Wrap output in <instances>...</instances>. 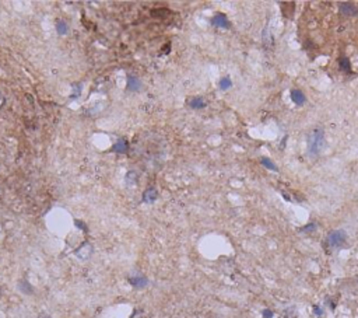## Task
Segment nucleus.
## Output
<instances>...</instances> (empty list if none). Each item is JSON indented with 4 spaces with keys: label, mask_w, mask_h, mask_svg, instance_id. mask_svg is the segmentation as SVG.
<instances>
[{
    "label": "nucleus",
    "mask_w": 358,
    "mask_h": 318,
    "mask_svg": "<svg viewBox=\"0 0 358 318\" xmlns=\"http://www.w3.org/2000/svg\"><path fill=\"white\" fill-rule=\"evenodd\" d=\"M325 147V133L320 129H315L308 135V153L311 157L320 154L322 149Z\"/></svg>",
    "instance_id": "obj_1"
},
{
    "label": "nucleus",
    "mask_w": 358,
    "mask_h": 318,
    "mask_svg": "<svg viewBox=\"0 0 358 318\" xmlns=\"http://www.w3.org/2000/svg\"><path fill=\"white\" fill-rule=\"evenodd\" d=\"M346 240H347V234L343 230H334L327 236L326 244L330 248H339V247H341L346 242Z\"/></svg>",
    "instance_id": "obj_2"
},
{
    "label": "nucleus",
    "mask_w": 358,
    "mask_h": 318,
    "mask_svg": "<svg viewBox=\"0 0 358 318\" xmlns=\"http://www.w3.org/2000/svg\"><path fill=\"white\" fill-rule=\"evenodd\" d=\"M211 24L214 27H218V28H228L230 27V23H228V18L225 17L224 14H217L213 17L211 20Z\"/></svg>",
    "instance_id": "obj_3"
},
{
    "label": "nucleus",
    "mask_w": 358,
    "mask_h": 318,
    "mask_svg": "<svg viewBox=\"0 0 358 318\" xmlns=\"http://www.w3.org/2000/svg\"><path fill=\"white\" fill-rule=\"evenodd\" d=\"M141 88V82L137 76L129 74L128 76V90L129 91H139Z\"/></svg>",
    "instance_id": "obj_4"
},
{
    "label": "nucleus",
    "mask_w": 358,
    "mask_h": 318,
    "mask_svg": "<svg viewBox=\"0 0 358 318\" xmlns=\"http://www.w3.org/2000/svg\"><path fill=\"white\" fill-rule=\"evenodd\" d=\"M340 13L344 15H357L358 9L351 3H341L340 4Z\"/></svg>",
    "instance_id": "obj_5"
},
{
    "label": "nucleus",
    "mask_w": 358,
    "mask_h": 318,
    "mask_svg": "<svg viewBox=\"0 0 358 318\" xmlns=\"http://www.w3.org/2000/svg\"><path fill=\"white\" fill-rule=\"evenodd\" d=\"M112 150L115 153H119V154H123V153H126L129 150V142L126 139H119L118 142L113 144Z\"/></svg>",
    "instance_id": "obj_6"
},
{
    "label": "nucleus",
    "mask_w": 358,
    "mask_h": 318,
    "mask_svg": "<svg viewBox=\"0 0 358 318\" xmlns=\"http://www.w3.org/2000/svg\"><path fill=\"white\" fill-rule=\"evenodd\" d=\"M157 196H158L157 189L151 186V188H148V189H146V191H144V194H143V202L151 203V202H154V200L157 199Z\"/></svg>",
    "instance_id": "obj_7"
},
{
    "label": "nucleus",
    "mask_w": 358,
    "mask_h": 318,
    "mask_svg": "<svg viewBox=\"0 0 358 318\" xmlns=\"http://www.w3.org/2000/svg\"><path fill=\"white\" fill-rule=\"evenodd\" d=\"M291 100L294 101L297 105H302L307 98H305V94H303L301 90H292L291 91Z\"/></svg>",
    "instance_id": "obj_8"
},
{
    "label": "nucleus",
    "mask_w": 358,
    "mask_h": 318,
    "mask_svg": "<svg viewBox=\"0 0 358 318\" xmlns=\"http://www.w3.org/2000/svg\"><path fill=\"white\" fill-rule=\"evenodd\" d=\"M188 104H189V107L193 108V109H200V108H204V107H206V101H204L201 97L190 98V100L188 101Z\"/></svg>",
    "instance_id": "obj_9"
},
{
    "label": "nucleus",
    "mask_w": 358,
    "mask_h": 318,
    "mask_svg": "<svg viewBox=\"0 0 358 318\" xmlns=\"http://www.w3.org/2000/svg\"><path fill=\"white\" fill-rule=\"evenodd\" d=\"M129 283L133 285L134 287H144L148 283V280L144 276H136V278H129Z\"/></svg>",
    "instance_id": "obj_10"
},
{
    "label": "nucleus",
    "mask_w": 358,
    "mask_h": 318,
    "mask_svg": "<svg viewBox=\"0 0 358 318\" xmlns=\"http://www.w3.org/2000/svg\"><path fill=\"white\" fill-rule=\"evenodd\" d=\"M56 31H58L59 35H66L67 31H69V25L64 20H58L56 21Z\"/></svg>",
    "instance_id": "obj_11"
},
{
    "label": "nucleus",
    "mask_w": 358,
    "mask_h": 318,
    "mask_svg": "<svg viewBox=\"0 0 358 318\" xmlns=\"http://www.w3.org/2000/svg\"><path fill=\"white\" fill-rule=\"evenodd\" d=\"M339 65H340V69L343 70V72H346V73L351 72V65H350V61L347 58H340Z\"/></svg>",
    "instance_id": "obj_12"
},
{
    "label": "nucleus",
    "mask_w": 358,
    "mask_h": 318,
    "mask_svg": "<svg viewBox=\"0 0 358 318\" xmlns=\"http://www.w3.org/2000/svg\"><path fill=\"white\" fill-rule=\"evenodd\" d=\"M262 164H263L266 168H269V170H271V171H277L279 168H277L276 165H274V163L273 161L270 160V158H267V157H263L262 158Z\"/></svg>",
    "instance_id": "obj_13"
},
{
    "label": "nucleus",
    "mask_w": 358,
    "mask_h": 318,
    "mask_svg": "<svg viewBox=\"0 0 358 318\" xmlns=\"http://www.w3.org/2000/svg\"><path fill=\"white\" fill-rule=\"evenodd\" d=\"M231 86H232V82H231L230 77H222V79L220 80V88H221V90H228Z\"/></svg>",
    "instance_id": "obj_14"
},
{
    "label": "nucleus",
    "mask_w": 358,
    "mask_h": 318,
    "mask_svg": "<svg viewBox=\"0 0 358 318\" xmlns=\"http://www.w3.org/2000/svg\"><path fill=\"white\" fill-rule=\"evenodd\" d=\"M126 182H128L129 185H134L137 182V175L134 171H130V173L126 174Z\"/></svg>",
    "instance_id": "obj_15"
},
{
    "label": "nucleus",
    "mask_w": 358,
    "mask_h": 318,
    "mask_svg": "<svg viewBox=\"0 0 358 318\" xmlns=\"http://www.w3.org/2000/svg\"><path fill=\"white\" fill-rule=\"evenodd\" d=\"M20 289H21L24 293H27V294L32 293V287H31V285L27 282V280H21V282H20Z\"/></svg>",
    "instance_id": "obj_16"
},
{
    "label": "nucleus",
    "mask_w": 358,
    "mask_h": 318,
    "mask_svg": "<svg viewBox=\"0 0 358 318\" xmlns=\"http://www.w3.org/2000/svg\"><path fill=\"white\" fill-rule=\"evenodd\" d=\"M80 93H81V86H80V84H74L73 86V90H71V95H70V98H73V100L79 98L80 97Z\"/></svg>",
    "instance_id": "obj_17"
},
{
    "label": "nucleus",
    "mask_w": 358,
    "mask_h": 318,
    "mask_svg": "<svg viewBox=\"0 0 358 318\" xmlns=\"http://www.w3.org/2000/svg\"><path fill=\"white\" fill-rule=\"evenodd\" d=\"M315 228H316V224H308V226L301 228V231L302 233H311V231H315Z\"/></svg>",
    "instance_id": "obj_18"
},
{
    "label": "nucleus",
    "mask_w": 358,
    "mask_h": 318,
    "mask_svg": "<svg viewBox=\"0 0 358 318\" xmlns=\"http://www.w3.org/2000/svg\"><path fill=\"white\" fill-rule=\"evenodd\" d=\"M263 317L264 318H271V317H273V311H271V310H264V311H263Z\"/></svg>",
    "instance_id": "obj_19"
},
{
    "label": "nucleus",
    "mask_w": 358,
    "mask_h": 318,
    "mask_svg": "<svg viewBox=\"0 0 358 318\" xmlns=\"http://www.w3.org/2000/svg\"><path fill=\"white\" fill-rule=\"evenodd\" d=\"M313 311H315V314H316V315H322V310L319 308L318 306H315V307H313Z\"/></svg>",
    "instance_id": "obj_20"
},
{
    "label": "nucleus",
    "mask_w": 358,
    "mask_h": 318,
    "mask_svg": "<svg viewBox=\"0 0 358 318\" xmlns=\"http://www.w3.org/2000/svg\"><path fill=\"white\" fill-rule=\"evenodd\" d=\"M76 226H79L80 228H83V230H85V224H83L80 220H76Z\"/></svg>",
    "instance_id": "obj_21"
},
{
    "label": "nucleus",
    "mask_w": 358,
    "mask_h": 318,
    "mask_svg": "<svg viewBox=\"0 0 358 318\" xmlns=\"http://www.w3.org/2000/svg\"><path fill=\"white\" fill-rule=\"evenodd\" d=\"M169 48H171V45L168 44V45H165V46H164V49H161V52H164V53H168V52H169Z\"/></svg>",
    "instance_id": "obj_22"
},
{
    "label": "nucleus",
    "mask_w": 358,
    "mask_h": 318,
    "mask_svg": "<svg viewBox=\"0 0 358 318\" xmlns=\"http://www.w3.org/2000/svg\"><path fill=\"white\" fill-rule=\"evenodd\" d=\"M43 318H51V317H43Z\"/></svg>",
    "instance_id": "obj_23"
}]
</instances>
